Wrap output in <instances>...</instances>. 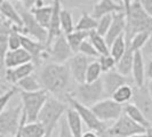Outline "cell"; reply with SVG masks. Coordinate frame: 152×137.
Instances as JSON below:
<instances>
[{
    "label": "cell",
    "mask_w": 152,
    "mask_h": 137,
    "mask_svg": "<svg viewBox=\"0 0 152 137\" xmlns=\"http://www.w3.org/2000/svg\"><path fill=\"white\" fill-rule=\"evenodd\" d=\"M79 53L88 56L89 58H99V57H101V55H99V52L95 49V47H94L93 44L89 41V39L85 40L84 42H83V45H81L80 49H79Z\"/></svg>",
    "instance_id": "41"
},
{
    "label": "cell",
    "mask_w": 152,
    "mask_h": 137,
    "mask_svg": "<svg viewBox=\"0 0 152 137\" xmlns=\"http://www.w3.org/2000/svg\"><path fill=\"white\" fill-rule=\"evenodd\" d=\"M103 71L101 68L99 60L97 61H93L88 66L87 70V73H86V82L91 84V82H95V81H99L101 79Z\"/></svg>",
    "instance_id": "36"
},
{
    "label": "cell",
    "mask_w": 152,
    "mask_h": 137,
    "mask_svg": "<svg viewBox=\"0 0 152 137\" xmlns=\"http://www.w3.org/2000/svg\"><path fill=\"white\" fill-rule=\"evenodd\" d=\"M132 77L136 87H144L146 85V66H145L144 55L142 53V50H137L134 54Z\"/></svg>",
    "instance_id": "21"
},
{
    "label": "cell",
    "mask_w": 152,
    "mask_h": 137,
    "mask_svg": "<svg viewBox=\"0 0 152 137\" xmlns=\"http://www.w3.org/2000/svg\"><path fill=\"white\" fill-rule=\"evenodd\" d=\"M68 109V103L54 96H49L38 118V121L41 122L45 128V137H52L54 130L60 125V121L64 117V113H66Z\"/></svg>",
    "instance_id": "2"
},
{
    "label": "cell",
    "mask_w": 152,
    "mask_h": 137,
    "mask_svg": "<svg viewBox=\"0 0 152 137\" xmlns=\"http://www.w3.org/2000/svg\"><path fill=\"white\" fill-rule=\"evenodd\" d=\"M61 28L62 32L64 34H69L71 32L76 30V24L73 22V17L71 12L66 9V8H63L61 13Z\"/></svg>",
    "instance_id": "35"
},
{
    "label": "cell",
    "mask_w": 152,
    "mask_h": 137,
    "mask_svg": "<svg viewBox=\"0 0 152 137\" xmlns=\"http://www.w3.org/2000/svg\"><path fill=\"white\" fill-rule=\"evenodd\" d=\"M26 122V117H25V114H24V112H23V118H22V123H21V127H20V129H18V131H17V134H16L15 137H22V127L23 125Z\"/></svg>",
    "instance_id": "48"
},
{
    "label": "cell",
    "mask_w": 152,
    "mask_h": 137,
    "mask_svg": "<svg viewBox=\"0 0 152 137\" xmlns=\"http://www.w3.org/2000/svg\"><path fill=\"white\" fill-rule=\"evenodd\" d=\"M16 87L18 88L20 91H25V93H32V91H38L42 89L40 81H39V78L34 76L33 73L23 78L22 80H20L16 84Z\"/></svg>",
    "instance_id": "27"
},
{
    "label": "cell",
    "mask_w": 152,
    "mask_h": 137,
    "mask_svg": "<svg viewBox=\"0 0 152 137\" xmlns=\"http://www.w3.org/2000/svg\"><path fill=\"white\" fill-rule=\"evenodd\" d=\"M91 110L101 121H115L124 113V105L117 103L113 98H104L93 105Z\"/></svg>",
    "instance_id": "10"
},
{
    "label": "cell",
    "mask_w": 152,
    "mask_h": 137,
    "mask_svg": "<svg viewBox=\"0 0 152 137\" xmlns=\"http://www.w3.org/2000/svg\"><path fill=\"white\" fill-rule=\"evenodd\" d=\"M83 137H99V135L97 134V133H95V131H91V130H89V131H86V133H84Z\"/></svg>",
    "instance_id": "49"
},
{
    "label": "cell",
    "mask_w": 152,
    "mask_h": 137,
    "mask_svg": "<svg viewBox=\"0 0 152 137\" xmlns=\"http://www.w3.org/2000/svg\"><path fill=\"white\" fill-rule=\"evenodd\" d=\"M22 48H24L32 57V62L39 66L45 58H48V48L45 44L22 34Z\"/></svg>",
    "instance_id": "13"
},
{
    "label": "cell",
    "mask_w": 152,
    "mask_h": 137,
    "mask_svg": "<svg viewBox=\"0 0 152 137\" xmlns=\"http://www.w3.org/2000/svg\"><path fill=\"white\" fill-rule=\"evenodd\" d=\"M146 78L149 81H152V57L146 65Z\"/></svg>",
    "instance_id": "46"
},
{
    "label": "cell",
    "mask_w": 152,
    "mask_h": 137,
    "mask_svg": "<svg viewBox=\"0 0 152 137\" xmlns=\"http://www.w3.org/2000/svg\"><path fill=\"white\" fill-rule=\"evenodd\" d=\"M71 96L75 97L81 104L89 107L95 105L96 103H99V101L107 98L105 94H104L102 78L99 81H95L91 84L85 82V84L78 85L77 87H75V90L71 94Z\"/></svg>",
    "instance_id": "5"
},
{
    "label": "cell",
    "mask_w": 152,
    "mask_h": 137,
    "mask_svg": "<svg viewBox=\"0 0 152 137\" xmlns=\"http://www.w3.org/2000/svg\"><path fill=\"white\" fill-rule=\"evenodd\" d=\"M20 95H21L23 112L26 117V122L38 121L39 114L42 111L46 102L50 96L49 93L45 89H40L32 93L20 91Z\"/></svg>",
    "instance_id": "4"
},
{
    "label": "cell",
    "mask_w": 152,
    "mask_h": 137,
    "mask_svg": "<svg viewBox=\"0 0 152 137\" xmlns=\"http://www.w3.org/2000/svg\"><path fill=\"white\" fill-rule=\"evenodd\" d=\"M36 65L33 62L23 64L21 66H17L15 68H4V77L2 80L5 82H7L8 85H13L16 86V84L22 80L23 78L30 76L36 70Z\"/></svg>",
    "instance_id": "16"
},
{
    "label": "cell",
    "mask_w": 152,
    "mask_h": 137,
    "mask_svg": "<svg viewBox=\"0 0 152 137\" xmlns=\"http://www.w3.org/2000/svg\"><path fill=\"white\" fill-rule=\"evenodd\" d=\"M143 54H146V55H151L152 56V32L151 34H150V38L148 40V42H146V45L144 46V48L142 49Z\"/></svg>",
    "instance_id": "45"
},
{
    "label": "cell",
    "mask_w": 152,
    "mask_h": 137,
    "mask_svg": "<svg viewBox=\"0 0 152 137\" xmlns=\"http://www.w3.org/2000/svg\"><path fill=\"white\" fill-rule=\"evenodd\" d=\"M129 137H148V136H146V133H144V134H136V135H133V136H129Z\"/></svg>",
    "instance_id": "51"
},
{
    "label": "cell",
    "mask_w": 152,
    "mask_h": 137,
    "mask_svg": "<svg viewBox=\"0 0 152 137\" xmlns=\"http://www.w3.org/2000/svg\"><path fill=\"white\" fill-rule=\"evenodd\" d=\"M57 137H73L71 130L69 128L66 119L64 117L62 118L60 125H58V135H57Z\"/></svg>",
    "instance_id": "42"
},
{
    "label": "cell",
    "mask_w": 152,
    "mask_h": 137,
    "mask_svg": "<svg viewBox=\"0 0 152 137\" xmlns=\"http://www.w3.org/2000/svg\"><path fill=\"white\" fill-rule=\"evenodd\" d=\"M89 33L91 32L75 30L73 32H71L69 34H65L66 39H68L69 45L71 47V49L73 50V53H79V49H80V47L83 45V42L89 38Z\"/></svg>",
    "instance_id": "28"
},
{
    "label": "cell",
    "mask_w": 152,
    "mask_h": 137,
    "mask_svg": "<svg viewBox=\"0 0 152 137\" xmlns=\"http://www.w3.org/2000/svg\"><path fill=\"white\" fill-rule=\"evenodd\" d=\"M45 128L39 121L25 122L22 127V137H45Z\"/></svg>",
    "instance_id": "30"
},
{
    "label": "cell",
    "mask_w": 152,
    "mask_h": 137,
    "mask_svg": "<svg viewBox=\"0 0 152 137\" xmlns=\"http://www.w3.org/2000/svg\"><path fill=\"white\" fill-rule=\"evenodd\" d=\"M52 5H53V16L48 28V41L46 44L47 48H49L55 41V39L63 33L61 28V13L63 9L62 0H54Z\"/></svg>",
    "instance_id": "15"
},
{
    "label": "cell",
    "mask_w": 152,
    "mask_h": 137,
    "mask_svg": "<svg viewBox=\"0 0 152 137\" xmlns=\"http://www.w3.org/2000/svg\"><path fill=\"white\" fill-rule=\"evenodd\" d=\"M127 48H128V44H127V40H126V36L122 34L118 39H115L114 42L111 45V47H110V55L118 62L125 55V53L127 52Z\"/></svg>",
    "instance_id": "32"
},
{
    "label": "cell",
    "mask_w": 152,
    "mask_h": 137,
    "mask_svg": "<svg viewBox=\"0 0 152 137\" xmlns=\"http://www.w3.org/2000/svg\"><path fill=\"white\" fill-rule=\"evenodd\" d=\"M73 55L75 53L69 45L66 36L64 33L55 39L52 46L48 48V60L50 63L65 64L72 58Z\"/></svg>",
    "instance_id": "11"
},
{
    "label": "cell",
    "mask_w": 152,
    "mask_h": 137,
    "mask_svg": "<svg viewBox=\"0 0 152 137\" xmlns=\"http://www.w3.org/2000/svg\"><path fill=\"white\" fill-rule=\"evenodd\" d=\"M121 4L124 5V7H125V13L127 14L129 12L132 4H133V0H121Z\"/></svg>",
    "instance_id": "47"
},
{
    "label": "cell",
    "mask_w": 152,
    "mask_h": 137,
    "mask_svg": "<svg viewBox=\"0 0 152 137\" xmlns=\"http://www.w3.org/2000/svg\"><path fill=\"white\" fill-rule=\"evenodd\" d=\"M65 119H66L69 128L71 130L73 137H83V135H84V131H83L84 121H83L80 114L70 105H69L68 111L65 113Z\"/></svg>",
    "instance_id": "23"
},
{
    "label": "cell",
    "mask_w": 152,
    "mask_h": 137,
    "mask_svg": "<svg viewBox=\"0 0 152 137\" xmlns=\"http://www.w3.org/2000/svg\"><path fill=\"white\" fill-rule=\"evenodd\" d=\"M1 62L4 68H15L23 64L32 62V57L24 48H20L16 50H8Z\"/></svg>",
    "instance_id": "19"
},
{
    "label": "cell",
    "mask_w": 152,
    "mask_h": 137,
    "mask_svg": "<svg viewBox=\"0 0 152 137\" xmlns=\"http://www.w3.org/2000/svg\"><path fill=\"white\" fill-rule=\"evenodd\" d=\"M17 10L20 12V14L23 18V31L22 34L24 36H28V37H32L34 38V40H37L39 42H42V44H47L48 41V30L42 28L37 20L34 18L33 14L31 13V10L26 9V8L23 6V4L17 6Z\"/></svg>",
    "instance_id": "8"
},
{
    "label": "cell",
    "mask_w": 152,
    "mask_h": 137,
    "mask_svg": "<svg viewBox=\"0 0 152 137\" xmlns=\"http://www.w3.org/2000/svg\"><path fill=\"white\" fill-rule=\"evenodd\" d=\"M146 87H148V89H149V91H150V94H151L152 96V81H148L146 82Z\"/></svg>",
    "instance_id": "50"
},
{
    "label": "cell",
    "mask_w": 152,
    "mask_h": 137,
    "mask_svg": "<svg viewBox=\"0 0 152 137\" xmlns=\"http://www.w3.org/2000/svg\"><path fill=\"white\" fill-rule=\"evenodd\" d=\"M144 133H146V129L133 121L128 115L122 113L121 117L115 120L111 127L107 128V137H129Z\"/></svg>",
    "instance_id": "9"
},
{
    "label": "cell",
    "mask_w": 152,
    "mask_h": 137,
    "mask_svg": "<svg viewBox=\"0 0 152 137\" xmlns=\"http://www.w3.org/2000/svg\"><path fill=\"white\" fill-rule=\"evenodd\" d=\"M133 97H134V88L128 84L124 85L120 88H118L112 95V98L121 105L129 104L130 101H133Z\"/></svg>",
    "instance_id": "29"
},
{
    "label": "cell",
    "mask_w": 152,
    "mask_h": 137,
    "mask_svg": "<svg viewBox=\"0 0 152 137\" xmlns=\"http://www.w3.org/2000/svg\"><path fill=\"white\" fill-rule=\"evenodd\" d=\"M126 26H127L126 13H115V14H113V21H112V24L110 26V30L107 31V36L104 37L109 47H111V45L113 44L115 39H118L122 34H125Z\"/></svg>",
    "instance_id": "20"
},
{
    "label": "cell",
    "mask_w": 152,
    "mask_h": 137,
    "mask_svg": "<svg viewBox=\"0 0 152 137\" xmlns=\"http://www.w3.org/2000/svg\"><path fill=\"white\" fill-rule=\"evenodd\" d=\"M0 1H2V0H0ZM17 1H21L22 4H24V2H25V0H17Z\"/></svg>",
    "instance_id": "53"
},
{
    "label": "cell",
    "mask_w": 152,
    "mask_h": 137,
    "mask_svg": "<svg viewBox=\"0 0 152 137\" xmlns=\"http://www.w3.org/2000/svg\"><path fill=\"white\" fill-rule=\"evenodd\" d=\"M133 104H135L146 117V119L152 123V96L146 85L144 87L134 88Z\"/></svg>",
    "instance_id": "14"
},
{
    "label": "cell",
    "mask_w": 152,
    "mask_h": 137,
    "mask_svg": "<svg viewBox=\"0 0 152 137\" xmlns=\"http://www.w3.org/2000/svg\"><path fill=\"white\" fill-rule=\"evenodd\" d=\"M115 13H125V7L122 4H118L114 0H99L91 10V16L99 21L103 16L113 15Z\"/></svg>",
    "instance_id": "17"
},
{
    "label": "cell",
    "mask_w": 152,
    "mask_h": 137,
    "mask_svg": "<svg viewBox=\"0 0 152 137\" xmlns=\"http://www.w3.org/2000/svg\"><path fill=\"white\" fill-rule=\"evenodd\" d=\"M134 54L135 52H133L129 47L127 48V52L125 53V55L122 56L119 61L117 62V68L115 71L119 72L121 76L128 78L132 76L133 72V64H134Z\"/></svg>",
    "instance_id": "25"
},
{
    "label": "cell",
    "mask_w": 152,
    "mask_h": 137,
    "mask_svg": "<svg viewBox=\"0 0 152 137\" xmlns=\"http://www.w3.org/2000/svg\"><path fill=\"white\" fill-rule=\"evenodd\" d=\"M31 13L33 14L34 18L37 20V22L48 30L49 24L52 21V16H53V5L50 6H41V7H34L31 9Z\"/></svg>",
    "instance_id": "26"
},
{
    "label": "cell",
    "mask_w": 152,
    "mask_h": 137,
    "mask_svg": "<svg viewBox=\"0 0 152 137\" xmlns=\"http://www.w3.org/2000/svg\"><path fill=\"white\" fill-rule=\"evenodd\" d=\"M66 103H68L70 106L73 107L77 112L80 114V117H81L84 123L91 130V131L97 133L99 136H102V137H107V125H105V122L99 120V118H97V115L94 113V111L91 110V107L86 106L84 104H81L80 102H78V101H77L75 97H72L71 95L68 96Z\"/></svg>",
    "instance_id": "7"
},
{
    "label": "cell",
    "mask_w": 152,
    "mask_h": 137,
    "mask_svg": "<svg viewBox=\"0 0 152 137\" xmlns=\"http://www.w3.org/2000/svg\"><path fill=\"white\" fill-rule=\"evenodd\" d=\"M97 0H62V5L64 8H85L94 6Z\"/></svg>",
    "instance_id": "40"
},
{
    "label": "cell",
    "mask_w": 152,
    "mask_h": 137,
    "mask_svg": "<svg viewBox=\"0 0 152 137\" xmlns=\"http://www.w3.org/2000/svg\"><path fill=\"white\" fill-rule=\"evenodd\" d=\"M102 82H103V87H104L105 97L110 98V97H112V95L118 88H120L124 85L128 84V78L121 76L119 72H117L114 70V71H110V72H107L103 74Z\"/></svg>",
    "instance_id": "18"
},
{
    "label": "cell",
    "mask_w": 152,
    "mask_h": 137,
    "mask_svg": "<svg viewBox=\"0 0 152 137\" xmlns=\"http://www.w3.org/2000/svg\"><path fill=\"white\" fill-rule=\"evenodd\" d=\"M0 12H1V16L5 17L7 21L14 24L15 26H17L20 30H21V33L23 31V18L20 12L17 10V8L13 6V4L10 2V0H2L0 1Z\"/></svg>",
    "instance_id": "22"
},
{
    "label": "cell",
    "mask_w": 152,
    "mask_h": 137,
    "mask_svg": "<svg viewBox=\"0 0 152 137\" xmlns=\"http://www.w3.org/2000/svg\"><path fill=\"white\" fill-rule=\"evenodd\" d=\"M99 62L103 73H107V72H110V71H114L115 68H117V61L114 60L111 55L101 56L99 58Z\"/></svg>",
    "instance_id": "39"
},
{
    "label": "cell",
    "mask_w": 152,
    "mask_h": 137,
    "mask_svg": "<svg viewBox=\"0 0 152 137\" xmlns=\"http://www.w3.org/2000/svg\"><path fill=\"white\" fill-rule=\"evenodd\" d=\"M146 136H148V137H152V127L146 130Z\"/></svg>",
    "instance_id": "52"
},
{
    "label": "cell",
    "mask_w": 152,
    "mask_h": 137,
    "mask_svg": "<svg viewBox=\"0 0 152 137\" xmlns=\"http://www.w3.org/2000/svg\"><path fill=\"white\" fill-rule=\"evenodd\" d=\"M91 62L93 61L88 56L81 53L75 54L72 56V58L68 62L71 76L78 85L86 82V73H87L88 66Z\"/></svg>",
    "instance_id": "12"
},
{
    "label": "cell",
    "mask_w": 152,
    "mask_h": 137,
    "mask_svg": "<svg viewBox=\"0 0 152 137\" xmlns=\"http://www.w3.org/2000/svg\"><path fill=\"white\" fill-rule=\"evenodd\" d=\"M89 41H91L93 46L95 47V49L99 52L101 56H105V55H110V47L107 45V40L104 37H102L99 34L96 30L91 31L89 33Z\"/></svg>",
    "instance_id": "31"
},
{
    "label": "cell",
    "mask_w": 152,
    "mask_h": 137,
    "mask_svg": "<svg viewBox=\"0 0 152 137\" xmlns=\"http://www.w3.org/2000/svg\"><path fill=\"white\" fill-rule=\"evenodd\" d=\"M112 21H113V15H107V16H103L102 18H99V22H97L96 32L99 34H101L102 37H105L107 31L110 30V26L112 24Z\"/></svg>",
    "instance_id": "38"
},
{
    "label": "cell",
    "mask_w": 152,
    "mask_h": 137,
    "mask_svg": "<svg viewBox=\"0 0 152 137\" xmlns=\"http://www.w3.org/2000/svg\"><path fill=\"white\" fill-rule=\"evenodd\" d=\"M17 93H18V88L16 86H12L6 91H2V94L0 96V112L4 111L9 105L10 101L13 99V97L15 96Z\"/></svg>",
    "instance_id": "37"
},
{
    "label": "cell",
    "mask_w": 152,
    "mask_h": 137,
    "mask_svg": "<svg viewBox=\"0 0 152 137\" xmlns=\"http://www.w3.org/2000/svg\"><path fill=\"white\" fill-rule=\"evenodd\" d=\"M23 118V106L8 105L0 112V137H15L21 127Z\"/></svg>",
    "instance_id": "6"
},
{
    "label": "cell",
    "mask_w": 152,
    "mask_h": 137,
    "mask_svg": "<svg viewBox=\"0 0 152 137\" xmlns=\"http://www.w3.org/2000/svg\"><path fill=\"white\" fill-rule=\"evenodd\" d=\"M152 31H144V32H140L135 34L133 38L130 39L128 44V47L133 52H137V50H142L144 48V46L146 45L148 40L150 38V34H151Z\"/></svg>",
    "instance_id": "34"
},
{
    "label": "cell",
    "mask_w": 152,
    "mask_h": 137,
    "mask_svg": "<svg viewBox=\"0 0 152 137\" xmlns=\"http://www.w3.org/2000/svg\"><path fill=\"white\" fill-rule=\"evenodd\" d=\"M38 78L42 89L48 91L50 96L65 103L68 96L75 90V87L72 88L73 78L68 64L48 63L40 70Z\"/></svg>",
    "instance_id": "1"
},
{
    "label": "cell",
    "mask_w": 152,
    "mask_h": 137,
    "mask_svg": "<svg viewBox=\"0 0 152 137\" xmlns=\"http://www.w3.org/2000/svg\"><path fill=\"white\" fill-rule=\"evenodd\" d=\"M127 26H126V40L129 42L135 34L144 31H152V17L145 12L140 0H133L129 12L126 14Z\"/></svg>",
    "instance_id": "3"
},
{
    "label": "cell",
    "mask_w": 152,
    "mask_h": 137,
    "mask_svg": "<svg viewBox=\"0 0 152 137\" xmlns=\"http://www.w3.org/2000/svg\"><path fill=\"white\" fill-rule=\"evenodd\" d=\"M124 113L126 115H128L133 121H135L137 125L142 126L144 129H149L152 127V123L145 117L144 114L142 113V111L138 109V107L133 104V103H129V104H126L124 105Z\"/></svg>",
    "instance_id": "24"
},
{
    "label": "cell",
    "mask_w": 152,
    "mask_h": 137,
    "mask_svg": "<svg viewBox=\"0 0 152 137\" xmlns=\"http://www.w3.org/2000/svg\"><path fill=\"white\" fill-rule=\"evenodd\" d=\"M23 6L26 8V9L31 10L32 8H34V7H41V6H45V4H44V1H42V0H25V2L23 4Z\"/></svg>",
    "instance_id": "43"
},
{
    "label": "cell",
    "mask_w": 152,
    "mask_h": 137,
    "mask_svg": "<svg viewBox=\"0 0 152 137\" xmlns=\"http://www.w3.org/2000/svg\"><path fill=\"white\" fill-rule=\"evenodd\" d=\"M97 20H95L93 16H91L87 12H83V15L80 16L79 21L76 24V30L91 32L97 29Z\"/></svg>",
    "instance_id": "33"
},
{
    "label": "cell",
    "mask_w": 152,
    "mask_h": 137,
    "mask_svg": "<svg viewBox=\"0 0 152 137\" xmlns=\"http://www.w3.org/2000/svg\"><path fill=\"white\" fill-rule=\"evenodd\" d=\"M142 7L152 17V0H140Z\"/></svg>",
    "instance_id": "44"
}]
</instances>
